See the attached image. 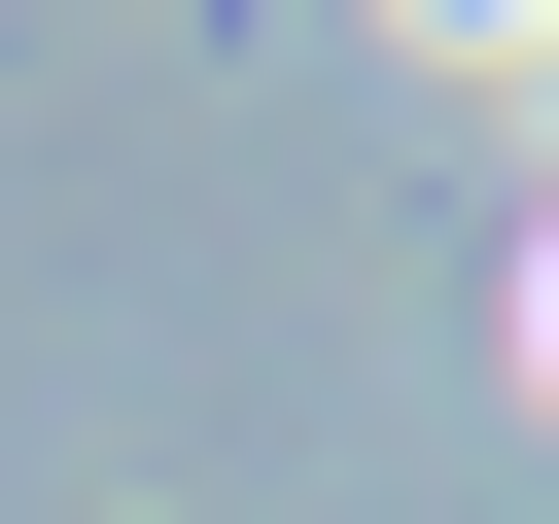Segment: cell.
Listing matches in <instances>:
<instances>
[{"label": "cell", "mask_w": 559, "mask_h": 524, "mask_svg": "<svg viewBox=\"0 0 559 524\" xmlns=\"http://www.w3.org/2000/svg\"><path fill=\"white\" fill-rule=\"evenodd\" d=\"M419 35H454V70H524V35H559V0H419Z\"/></svg>", "instance_id": "cell-1"}, {"label": "cell", "mask_w": 559, "mask_h": 524, "mask_svg": "<svg viewBox=\"0 0 559 524\" xmlns=\"http://www.w3.org/2000/svg\"><path fill=\"white\" fill-rule=\"evenodd\" d=\"M524 384H559V245H524Z\"/></svg>", "instance_id": "cell-2"}]
</instances>
